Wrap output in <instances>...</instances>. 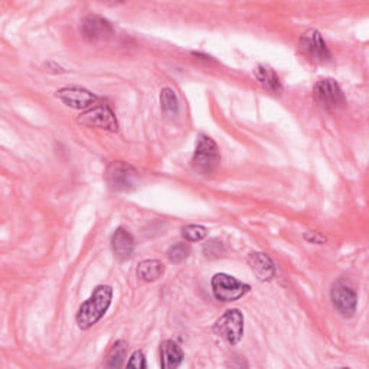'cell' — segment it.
<instances>
[{"label": "cell", "instance_id": "cell-1", "mask_svg": "<svg viewBox=\"0 0 369 369\" xmlns=\"http://www.w3.org/2000/svg\"><path fill=\"white\" fill-rule=\"evenodd\" d=\"M111 300H113V289L107 285L97 286L93 294L87 298L78 309V313L75 316L78 327L81 330H89L94 325H97L110 309Z\"/></svg>", "mask_w": 369, "mask_h": 369}, {"label": "cell", "instance_id": "cell-2", "mask_svg": "<svg viewBox=\"0 0 369 369\" xmlns=\"http://www.w3.org/2000/svg\"><path fill=\"white\" fill-rule=\"evenodd\" d=\"M221 163V153L213 138L201 134L198 137V143L195 153L192 157V166L201 174H209L217 170Z\"/></svg>", "mask_w": 369, "mask_h": 369}, {"label": "cell", "instance_id": "cell-3", "mask_svg": "<svg viewBox=\"0 0 369 369\" xmlns=\"http://www.w3.org/2000/svg\"><path fill=\"white\" fill-rule=\"evenodd\" d=\"M210 287H213V293L217 300L224 303L240 300L241 297L250 291L249 285H245L235 277L225 273L215 274L213 280H210Z\"/></svg>", "mask_w": 369, "mask_h": 369}, {"label": "cell", "instance_id": "cell-4", "mask_svg": "<svg viewBox=\"0 0 369 369\" xmlns=\"http://www.w3.org/2000/svg\"><path fill=\"white\" fill-rule=\"evenodd\" d=\"M105 182L114 192L132 190L138 183V172L129 163L111 162L105 170Z\"/></svg>", "mask_w": 369, "mask_h": 369}, {"label": "cell", "instance_id": "cell-5", "mask_svg": "<svg viewBox=\"0 0 369 369\" xmlns=\"http://www.w3.org/2000/svg\"><path fill=\"white\" fill-rule=\"evenodd\" d=\"M313 98L327 111H336L346 102L339 84L332 78H323L314 85Z\"/></svg>", "mask_w": 369, "mask_h": 369}, {"label": "cell", "instance_id": "cell-6", "mask_svg": "<svg viewBox=\"0 0 369 369\" xmlns=\"http://www.w3.org/2000/svg\"><path fill=\"white\" fill-rule=\"evenodd\" d=\"M300 51L305 58H307L312 64H327L332 60L330 49L326 45L323 37L319 30L309 29L303 33L300 38Z\"/></svg>", "mask_w": 369, "mask_h": 369}, {"label": "cell", "instance_id": "cell-7", "mask_svg": "<svg viewBox=\"0 0 369 369\" xmlns=\"http://www.w3.org/2000/svg\"><path fill=\"white\" fill-rule=\"evenodd\" d=\"M78 123L85 127L102 129V130H107V132H117L118 130V123H117L116 114L113 113L111 107L107 102L93 105L91 109L84 111L78 117Z\"/></svg>", "mask_w": 369, "mask_h": 369}, {"label": "cell", "instance_id": "cell-8", "mask_svg": "<svg viewBox=\"0 0 369 369\" xmlns=\"http://www.w3.org/2000/svg\"><path fill=\"white\" fill-rule=\"evenodd\" d=\"M214 332L228 343L237 345L244 335V314L238 309L226 310L217 319Z\"/></svg>", "mask_w": 369, "mask_h": 369}, {"label": "cell", "instance_id": "cell-9", "mask_svg": "<svg viewBox=\"0 0 369 369\" xmlns=\"http://www.w3.org/2000/svg\"><path fill=\"white\" fill-rule=\"evenodd\" d=\"M330 297L333 307L336 309L341 316L346 319L352 318L358 307V296L352 287L346 285L345 281H338L332 287Z\"/></svg>", "mask_w": 369, "mask_h": 369}, {"label": "cell", "instance_id": "cell-10", "mask_svg": "<svg viewBox=\"0 0 369 369\" xmlns=\"http://www.w3.org/2000/svg\"><path fill=\"white\" fill-rule=\"evenodd\" d=\"M81 35L89 41H105L113 37V26L100 15H89L85 16L81 22Z\"/></svg>", "mask_w": 369, "mask_h": 369}, {"label": "cell", "instance_id": "cell-11", "mask_svg": "<svg viewBox=\"0 0 369 369\" xmlns=\"http://www.w3.org/2000/svg\"><path fill=\"white\" fill-rule=\"evenodd\" d=\"M66 107H71L75 110H89L97 102V97L81 87H65L55 94Z\"/></svg>", "mask_w": 369, "mask_h": 369}, {"label": "cell", "instance_id": "cell-12", "mask_svg": "<svg viewBox=\"0 0 369 369\" xmlns=\"http://www.w3.org/2000/svg\"><path fill=\"white\" fill-rule=\"evenodd\" d=\"M111 249L120 261L129 260L134 251V240L132 234L125 228H117L111 237Z\"/></svg>", "mask_w": 369, "mask_h": 369}, {"label": "cell", "instance_id": "cell-13", "mask_svg": "<svg viewBox=\"0 0 369 369\" xmlns=\"http://www.w3.org/2000/svg\"><path fill=\"white\" fill-rule=\"evenodd\" d=\"M249 266L260 281H269L276 276V266L273 260L264 253H251L249 255Z\"/></svg>", "mask_w": 369, "mask_h": 369}, {"label": "cell", "instance_id": "cell-14", "mask_svg": "<svg viewBox=\"0 0 369 369\" xmlns=\"http://www.w3.org/2000/svg\"><path fill=\"white\" fill-rule=\"evenodd\" d=\"M183 361L182 348L173 341H165L161 345V365L165 369L178 368Z\"/></svg>", "mask_w": 369, "mask_h": 369}, {"label": "cell", "instance_id": "cell-15", "mask_svg": "<svg viewBox=\"0 0 369 369\" xmlns=\"http://www.w3.org/2000/svg\"><path fill=\"white\" fill-rule=\"evenodd\" d=\"M165 273V266L159 260H145L137 266V277L140 280L152 283V281L159 280Z\"/></svg>", "mask_w": 369, "mask_h": 369}, {"label": "cell", "instance_id": "cell-16", "mask_svg": "<svg viewBox=\"0 0 369 369\" xmlns=\"http://www.w3.org/2000/svg\"><path fill=\"white\" fill-rule=\"evenodd\" d=\"M254 74H255V78L258 80V82L264 87L266 90H269L271 93H280L281 91L280 78L273 68H270L267 65H258L255 68Z\"/></svg>", "mask_w": 369, "mask_h": 369}, {"label": "cell", "instance_id": "cell-17", "mask_svg": "<svg viewBox=\"0 0 369 369\" xmlns=\"http://www.w3.org/2000/svg\"><path fill=\"white\" fill-rule=\"evenodd\" d=\"M127 343L125 341H117L111 346L105 359V366L107 368H121L125 365V359L127 355Z\"/></svg>", "mask_w": 369, "mask_h": 369}, {"label": "cell", "instance_id": "cell-18", "mask_svg": "<svg viewBox=\"0 0 369 369\" xmlns=\"http://www.w3.org/2000/svg\"><path fill=\"white\" fill-rule=\"evenodd\" d=\"M161 105L168 117H177L179 114V98L169 87L161 91Z\"/></svg>", "mask_w": 369, "mask_h": 369}, {"label": "cell", "instance_id": "cell-19", "mask_svg": "<svg viewBox=\"0 0 369 369\" xmlns=\"http://www.w3.org/2000/svg\"><path fill=\"white\" fill-rule=\"evenodd\" d=\"M208 234V230L202 225H197V224H190L183 226L182 230V235L186 241L190 242H197V241H202Z\"/></svg>", "mask_w": 369, "mask_h": 369}, {"label": "cell", "instance_id": "cell-20", "mask_svg": "<svg viewBox=\"0 0 369 369\" xmlns=\"http://www.w3.org/2000/svg\"><path fill=\"white\" fill-rule=\"evenodd\" d=\"M190 250L188 245L185 242H179V244H174L173 247L169 249L168 251V257L170 260V262H173V264H181L182 261H185L189 255Z\"/></svg>", "mask_w": 369, "mask_h": 369}, {"label": "cell", "instance_id": "cell-21", "mask_svg": "<svg viewBox=\"0 0 369 369\" xmlns=\"http://www.w3.org/2000/svg\"><path fill=\"white\" fill-rule=\"evenodd\" d=\"M204 255L209 260H214V258H218L221 254H224L225 251V247L222 241L219 240H209L204 244Z\"/></svg>", "mask_w": 369, "mask_h": 369}, {"label": "cell", "instance_id": "cell-22", "mask_svg": "<svg viewBox=\"0 0 369 369\" xmlns=\"http://www.w3.org/2000/svg\"><path fill=\"white\" fill-rule=\"evenodd\" d=\"M127 366L130 368H147V363H146V358H145V354L142 352V350H136V352L132 354L130 359L127 361Z\"/></svg>", "mask_w": 369, "mask_h": 369}, {"label": "cell", "instance_id": "cell-23", "mask_svg": "<svg viewBox=\"0 0 369 369\" xmlns=\"http://www.w3.org/2000/svg\"><path fill=\"white\" fill-rule=\"evenodd\" d=\"M305 240L307 242H312V244H325L326 242V237L323 234H321L319 231H307L305 233Z\"/></svg>", "mask_w": 369, "mask_h": 369}]
</instances>
